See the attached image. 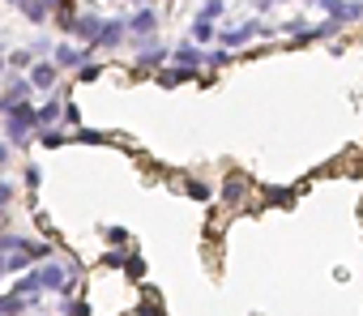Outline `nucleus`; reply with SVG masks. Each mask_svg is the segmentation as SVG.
Wrapping results in <instances>:
<instances>
[{
	"mask_svg": "<svg viewBox=\"0 0 363 316\" xmlns=\"http://www.w3.org/2000/svg\"><path fill=\"white\" fill-rule=\"evenodd\" d=\"M51 81H56V69H51V65L30 69V86H51Z\"/></svg>",
	"mask_w": 363,
	"mask_h": 316,
	"instance_id": "nucleus-1",
	"label": "nucleus"
},
{
	"mask_svg": "<svg viewBox=\"0 0 363 316\" xmlns=\"http://www.w3.org/2000/svg\"><path fill=\"white\" fill-rule=\"evenodd\" d=\"M56 65H65V69L81 65V51H77V47H60V51H56Z\"/></svg>",
	"mask_w": 363,
	"mask_h": 316,
	"instance_id": "nucleus-2",
	"label": "nucleus"
},
{
	"mask_svg": "<svg viewBox=\"0 0 363 316\" xmlns=\"http://www.w3.org/2000/svg\"><path fill=\"white\" fill-rule=\"evenodd\" d=\"M30 239H22V235H0V252H22Z\"/></svg>",
	"mask_w": 363,
	"mask_h": 316,
	"instance_id": "nucleus-3",
	"label": "nucleus"
},
{
	"mask_svg": "<svg viewBox=\"0 0 363 316\" xmlns=\"http://www.w3.org/2000/svg\"><path fill=\"white\" fill-rule=\"evenodd\" d=\"M214 34V26H210V18H197V26H192V39L197 43H205V39H210Z\"/></svg>",
	"mask_w": 363,
	"mask_h": 316,
	"instance_id": "nucleus-4",
	"label": "nucleus"
},
{
	"mask_svg": "<svg viewBox=\"0 0 363 316\" xmlns=\"http://www.w3.org/2000/svg\"><path fill=\"white\" fill-rule=\"evenodd\" d=\"M176 60H180L184 69H192V65H201L205 56H197V51H192V47H180V51H176Z\"/></svg>",
	"mask_w": 363,
	"mask_h": 316,
	"instance_id": "nucleus-5",
	"label": "nucleus"
},
{
	"mask_svg": "<svg viewBox=\"0 0 363 316\" xmlns=\"http://www.w3.org/2000/svg\"><path fill=\"white\" fill-rule=\"evenodd\" d=\"M124 270H128V278H145V261L141 256H124Z\"/></svg>",
	"mask_w": 363,
	"mask_h": 316,
	"instance_id": "nucleus-6",
	"label": "nucleus"
},
{
	"mask_svg": "<svg viewBox=\"0 0 363 316\" xmlns=\"http://www.w3.org/2000/svg\"><path fill=\"white\" fill-rule=\"evenodd\" d=\"M133 30H137V34H150V30H154V13H137V18H133Z\"/></svg>",
	"mask_w": 363,
	"mask_h": 316,
	"instance_id": "nucleus-7",
	"label": "nucleus"
},
{
	"mask_svg": "<svg viewBox=\"0 0 363 316\" xmlns=\"http://www.w3.org/2000/svg\"><path fill=\"white\" fill-rule=\"evenodd\" d=\"M65 316H90V308H86L81 299H69V303H65Z\"/></svg>",
	"mask_w": 363,
	"mask_h": 316,
	"instance_id": "nucleus-8",
	"label": "nucleus"
},
{
	"mask_svg": "<svg viewBox=\"0 0 363 316\" xmlns=\"http://www.w3.org/2000/svg\"><path fill=\"white\" fill-rule=\"evenodd\" d=\"M188 197H192V201H205V197H210V188H205V184H197V180H192V184H188Z\"/></svg>",
	"mask_w": 363,
	"mask_h": 316,
	"instance_id": "nucleus-9",
	"label": "nucleus"
},
{
	"mask_svg": "<svg viewBox=\"0 0 363 316\" xmlns=\"http://www.w3.org/2000/svg\"><path fill=\"white\" fill-rule=\"evenodd\" d=\"M34 116H39V120H56V116H60V103H47V107L34 112Z\"/></svg>",
	"mask_w": 363,
	"mask_h": 316,
	"instance_id": "nucleus-10",
	"label": "nucleus"
},
{
	"mask_svg": "<svg viewBox=\"0 0 363 316\" xmlns=\"http://www.w3.org/2000/svg\"><path fill=\"white\" fill-rule=\"evenodd\" d=\"M239 197H244V180H231L227 184V201H239Z\"/></svg>",
	"mask_w": 363,
	"mask_h": 316,
	"instance_id": "nucleus-11",
	"label": "nucleus"
},
{
	"mask_svg": "<svg viewBox=\"0 0 363 316\" xmlns=\"http://www.w3.org/2000/svg\"><path fill=\"white\" fill-rule=\"evenodd\" d=\"M9 201H13V188H9V184H5V180H0V209H5V205H9Z\"/></svg>",
	"mask_w": 363,
	"mask_h": 316,
	"instance_id": "nucleus-12",
	"label": "nucleus"
},
{
	"mask_svg": "<svg viewBox=\"0 0 363 316\" xmlns=\"http://www.w3.org/2000/svg\"><path fill=\"white\" fill-rule=\"evenodd\" d=\"M107 239H112V244H124V239H128V231H124V227H112V231H107Z\"/></svg>",
	"mask_w": 363,
	"mask_h": 316,
	"instance_id": "nucleus-13",
	"label": "nucleus"
},
{
	"mask_svg": "<svg viewBox=\"0 0 363 316\" xmlns=\"http://www.w3.org/2000/svg\"><path fill=\"white\" fill-rule=\"evenodd\" d=\"M0 274H9V256H0Z\"/></svg>",
	"mask_w": 363,
	"mask_h": 316,
	"instance_id": "nucleus-14",
	"label": "nucleus"
},
{
	"mask_svg": "<svg viewBox=\"0 0 363 316\" xmlns=\"http://www.w3.org/2000/svg\"><path fill=\"white\" fill-rule=\"evenodd\" d=\"M5 158H9V145H0V163H5Z\"/></svg>",
	"mask_w": 363,
	"mask_h": 316,
	"instance_id": "nucleus-15",
	"label": "nucleus"
},
{
	"mask_svg": "<svg viewBox=\"0 0 363 316\" xmlns=\"http://www.w3.org/2000/svg\"><path fill=\"white\" fill-rule=\"evenodd\" d=\"M0 223H5V214H0Z\"/></svg>",
	"mask_w": 363,
	"mask_h": 316,
	"instance_id": "nucleus-16",
	"label": "nucleus"
}]
</instances>
